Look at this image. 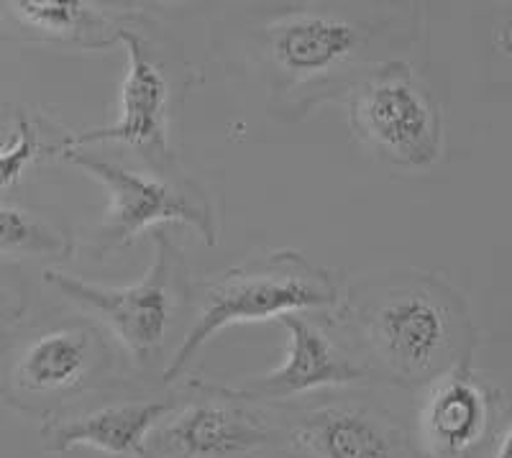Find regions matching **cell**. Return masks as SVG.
Returning a JSON list of instances; mask_svg holds the SVG:
<instances>
[{
	"instance_id": "12",
	"label": "cell",
	"mask_w": 512,
	"mask_h": 458,
	"mask_svg": "<svg viewBox=\"0 0 512 458\" xmlns=\"http://www.w3.org/2000/svg\"><path fill=\"white\" fill-rule=\"evenodd\" d=\"M274 323L287 333L285 359L272 372L226 384L239 397L256 405H285L320 392L372 384L359 361L336 333L326 331V325L308 315H282Z\"/></svg>"
},
{
	"instance_id": "4",
	"label": "cell",
	"mask_w": 512,
	"mask_h": 458,
	"mask_svg": "<svg viewBox=\"0 0 512 458\" xmlns=\"http://www.w3.org/2000/svg\"><path fill=\"white\" fill-rule=\"evenodd\" d=\"M47 285L85 313L103 323L105 336L118 346L136 372H152L162 361L182 313L195 297V282L180 246L162 231H154L152 267L139 282L108 287L82 282L64 272L44 274Z\"/></svg>"
},
{
	"instance_id": "9",
	"label": "cell",
	"mask_w": 512,
	"mask_h": 458,
	"mask_svg": "<svg viewBox=\"0 0 512 458\" xmlns=\"http://www.w3.org/2000/svg\"><path fill=\"white\" fill-rule=\"evenodd\" d=\"M280 446L295 458H420L413 438L379 402L320 392L313 400L267 405Z\"/></svg>"
},
{
	"instance_id": "6",
	"label": "cell",
	"mask_w": 512,
	"mask_h": 458,
	"mask_svg": "<svg viewBox=\"0 0 512 458\" xmlns=\"http://www.w3.org/2000/svg\"><path fill=\"white\" fill-rule=\"evenodd\" d=\"M54 157L88 172L108 192V208L85 249L93 256L134 244L141 231L162 223H182L198 233L208 246L218 244V213L208 192L190 174L139 172L123 164L100 159L85 151H59Z\"/></svg>"
},
{
	"instance_id": "17",
	"label": "cell",
	"mask_w": 512,
	"mask_h": 458,
	"mask_svg": "<svg viewBox=\"0 0 512 458\" xmlns=\"http://www.w3.org/2000/svg\"><path fill=\"white\" fill-rule=\"evenodd\" d=\"M510 438H512V430L507 428L505 433L500 435V441H497L495 451L489 453V458H510Z\"/></svg>"
},
{
	"instance_id": "18",
	"label": "cell",
	"mask_w": 512,
	"mask_h": 458,
	"mask_svg": "<svg viewBox=\"0 0 512 458\" xmlns=\"http://www.w3.org/2000/svg\"><path fill=\"white\" fill-rule=\"evenodd\" d=\"M0 315H6V318H11V315L16 318V315H18L16 308H13L11 302H8L6 292H3V290H0Z\"/></svg>"
},
{
	"instance_id": "7",
	"label": "cell",
	"mask_w": 512,
	"mask_h": 458,
	"mask_svg": "<svg viewBox=\"0 0 512 458\" xmlns=\"http://www.w3.org/2000/svg\"><path fill=\"white\" fill-rule=\"evenodd\" d=\"M274 446H280V428L269 407L226 384L195 379L144 448L146 458H254Z\"/></svg>"
},
{
	"instance_id": "8",
	"label": "cell",
	"mask_w": 512,
	"mask_h": 458,
	"mask_svg": "<svg viewBox=\"0 0 512 458\" xmlns=\"http://www.w3.org/2000/svg\"><path fill=\"white\" fill-rule=\"evenodd\" d=\"M116 346L93 320H62L31 336L13 356L3 395L18 410L41 415V402L105 387L116 377Z\"/></svg>"
},
{
	"instance_id": "14",
	"label": "cell",
	"mask_w": 512,
	"mask_h": 458,
	"mask_svg": "<svg viewBox=\"0 0 512 458\" xmlns=\"http://www.w3.org/2000/svg\"><path fill=\"white\" fill-rule=\"evenodd\" d=\"M0 18L18 31L54 44L82 49H108L118 44L121 18L80 0H11L0 3Z\"/></svg>"
},
{
	"instance_id": "10",
	"label": "cell",
	"mask_w": 512,
	"mask_h": 458,
	"mask_svg": "<svg viewBox=\"0 0 512 458\" xmlns=\"http://www.w3.org/2000/svg\"><path fill=\"white\" fill-rule=\"evenodd\" d=\"M128 59V70L121 82L118 121L93 131H72L59 144L49 146L47 154L85 149L93 144H121L141 154L144 164L154 172H182L175 151L169 146V103L172 82L159 59L157 47L139 34L134 26L121 24L116 34Z\"/></svg>"
},
{
	"instance_id": "2",
	"label": "cell",
	"mask_w": 512,
	"mask_h": 458,
	"mask_svg": "<svg viewBox=\"0 0 512 458\" xmlns=\"http://www.w3.org/2000/svg\"><path fill=\"white\" fill-rule=\"evenodd\" d=\"M331 328L369 382L423 389L472 359L477 346L469 305L436 274H382L341 290Z\"/></svg>"
},
{
	"instance_id": "11",
	"label": "cell",
	"mask_w": 512,
	"mask_h": 458,
	"mask_svg": "<svg viewBox=\"0 0 512 458\" xmlns=\"http://www.w3.org/2000/svg\"><path fill=\"white\" fill-rule=\"evenodd\" d=\"M507 428L505 395L466 359L423 387L413 443L420 458H489Z\"/></svg>"
},
{
	"instance_id": "3",
	"label": "cell",
	"mask_w": 512,
	"mask_h": 458,
	"mask_svg": "<svg viewBox=\"0 0 512 458\" xmlns=\"http://www.w3.org/2000/svg\"><path fill=\"white\" fill-rule=\"evenodd\" d=\"M338 279L331 269L318 267L300 251H272L218 274L205 285H195L192 325L177 343L175 354L159 374L172 384L185 377L187 366L223 328L282 315L333 313L341 300Z\"/></svg>"
},
{
	"instance_id": "13",
	"label": "cell",
	"mask_w": 512,
	"mask_h": 458,
	"mask_svg": "<svg viewBox=\"0 0 512 458\" xmlns=\"http://www.w3.org/2000/svg\"><path fill=\"white\" fill-rule=\"evenodd\" d=\"M177 400L180 395L108 402L75 415H52L41 425V443L54 453L93 448L108 456L146 458V438L172 412Z\"/></svg>"
},
{
	"instance_id": "16",
	"label": "cell",
	"mask_w": 512,
	"mask_h": 458,
	"mask_svg": "<svg viewBox=\"0 0 512 458\" xmlns=\"http://www.w3.org/2000/svg\"><path fill=\"white\" fill-rule=\"evenodd\" d=\"M39 151H47L39 141V128L26 113H16L13 139L6 149H0V190L16 185L21 174L39 157Z\"/></svg>"
},
{
	"instance_id": "15",
	"label": "cell",
	"mask_w": 512,
	"mask_h": 458,
	"mask_svg": "<svg viewBox=\"0 0 512 458\" xmlns=\"http://www.w3.org/2000/svg\"><path fill=\"white\" fill-rule=\"evenodd\" d=\"M75 241L57 223H49L29 210L0 205V254L67 259Z\"/></svg>"
},
{
	"instance_id": "5",
	"label": "cell",
	"mask_w": 512,
	"mask_h": 458,
	"mask_svg": "<svg viewBox=\"0 0 512 458\" xmlns=\"http://www.w3.org/2000/svg\"><path fill=\"white\" fill-rule=\"evenodd\" d=\"M354 139L387 167L423 172L443 157V105L405 59L387 62L341 95Z\"/></svg>"
},
{
	"instance_id": "1",
	"label": "cell",
	"mask_w": 512,
	"mask_h": 458,
	"mask_svg": "<svg viewBox=\"0 0 512 458\" xmlns=\"http://www.w3.org/2000/svg\"><path fill=\"white\" fill-rule=\"evenodd\" d=\"M423 6L290 3L251 29V57L285 113H310L423 36Z\"/></svg>"
}]
</instances>
